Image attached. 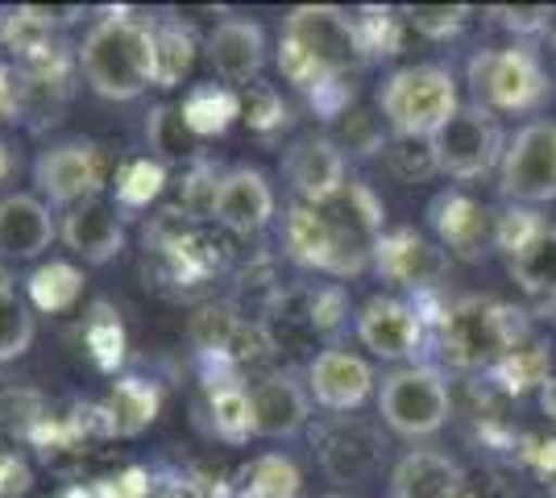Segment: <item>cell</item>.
Returning <instances> with one entry per match:
<instances>
[{"mask_svg": "<svg viewBox=\"0 0 556 498\" xmlns=\"http://www.w3.org/2000/svg\"><path fill=\"white\" fill-rule=\"evenodd\" d=\"M366 63L353 17L332 4H300L282 17L278 72L300 92H320L328 84H345Z\"/></svg>", "mask_w": 556, "mask_h": 498, "instance_id": "cell-1", "label": "cell"}, {"mask_svg": "<svg viewBox=\"0 0 556 498\" xmlns=\"http://www.w3.org/2000/svg\"><path fill=\"white\" fill-rule=\"evenodd\" d=\"M79 72L104 100H138L159 88L154 25L141 17H100L79 42Z\"/></svg>", "mask_w": 556, "mask_h": 498, "instance_id": "cell-2", "label": "cell"}, {"mask_svg": "<svg viewBox=\"0 0 556 498\" xmlns=\"http://www.w3.org/2000/svg\"><path fill=\"white\" fill-rule=\"evenodd\" d=\"M378 113L394 138L437 142L441 129L462 113V88L457 75L441 63H416L399 67L378 88Z\"/></svg>", "mask_w": 556, "mask_h": 498, "instance_id": "cell-3", "label": "cell"}, {"mask_svg": "<svg viewBox=\"0 0 556 498\" xmlns=\"http://www.w3.org/2000/svg\"><path fill=\"white\" fill-rule=\"evenodd\" d=\"M473 104L490 113H535L553 100V79L532 47H490L465 63Z\"/></svg>", "mask_w": 556, "mask_h": 498, "instance_id": "cell-4", "label": "cell"}, {"mask_svg": "<svg viewBox=\"0 0 556 498\" xmlns=\"http://www.w3.org/2000/svg\"><path fill=\"white\" fill-rule=\"evenodd\" d=\"M378 416L394 436L424 440L453 420V391L437 366H399L378 386Z\"/></svg>", "mask_w": 556, "mask_h": 498, "instance_id": "cell-5", "label": "cell"}, {"mask_svg": "<svg viewBox=\"0 0 556 498\" xmlns=\"http://www.w3.org/2000/svg\"><path fill=\"white\" fill-rule=\"evenodd\" d=\"M519 311L482 299H457L441 316V345L462 370H494L503 357L523 345Z\"/></svg>", "mask_w": 556, "mask_h": 498, "instance_id": "cell-6", "label": "cell"}, {"mask_svg": "<svg viewBox=\"0 0 556 498\" xmlns=\"http://www.w3.org/2000/svg\"><path fill=\"white\" fill-rule=\"evenodd\" d=\"M328 229H332V279H353L374 266V250L382 241L387 208L366 183H349L332 204H325Z\"/></svg>", "mask_w": 556, "mask_h": 498, "instance_id": "cell-7", "label": "cell"}, {"mask_svg": "<svg viewBox=\"0 0 556 498\" xmlns=\"http://www.w3.org/2000/svg\"><path fill=\"white\" fill-rule=\"evenodd\" d=\"M507 133H503V120L498 113H490L482 104H462V113L448 120L437 138V163H441V175L457 179V183H473L490 170L503 166V154H507Z\"/></svg>", "mask_w": 556, "mask_h": 498, "instance_id": "cell-8", "label": "cell"}, {"mask_svg": "<svg viewBox=\"0 0 556 498\" xmlns=\"http://www.w3.org/2000/svg\"><path fill=\"white\" fill-rule=\"evenodd\" d=\"M498 188L507 204L535 208L556 200V120H528L507 142Z\"/></svg>", "mask_w": 556, "mask_h": 498, "instance_id": "cell-9", "label": "cell"}, {"mask_svg": "<svg viewBox=\"0 0 556 498\" xmlns=\"http://www.w3.org/2000/svg\"><path fill=\"white\" fill-rule=\"evenodd\" d=\"M104 175H109L104 150L84 138L54 142L34 158V183L54 208H75L84 200H96L104 188Z\"/></svg>", "mask_w": 556, "mask_h": 498, "instance_id": "cell-10", "label": "cell"}, {"mask_svg": "<svg viewBox=\"0 0 556 498\" xmlns=\"http://www.w3.org/2000/svg\"><path fill=\"white\" fill-rule=\"evenodd\" d=\"M357 341L374 357H382V361H407V366H416L419 349L428 345V320L407 299L374 295L357 311Z\"/></svg>", "mask_w": 556, "mask_h": 498, "instance_id": "cell-11", "label": "cell"}, {"mask_svg": "<svg viewBox=\"0 0 556 498\" xmlns=\"http://www.w3.org/2000/svg\"><path fill=\"white\" fill-rule=\"evenodd\" d=\"M208 216L232 233V238H254L275 220V188L257 166H232L225 170L208 195Z\"/></svg>", "mask_w": 556, "mask_h": 498, "instance_id": "cell-12", "label": "cell"}, {"mask_svg": "<svg viewBox=\"0 0 556 498\" xmlns=\"http://www.w3.org/2000/svg\"><path fill=\"white\" fill-rule=\"evenodd\" d=\"M282 175L300 204L325 208L349 188V154L328 133H307L282 154Z\"/></svg>", "mask_w": 556, "mask_h": 498, "instance_id": "cell-13", "label": "cell"}, {"mask_svg": "<svg viewBox=\"0 0 556 498\" xmlns=\"http://www.w3.org/2000/svg\"><path fill=\"white\" fill-rule=\"evenodd\" d=\"M428 225H432L437 245L448 258L482 261L494 250L498 216L490 213L486 204H478L473 195H465L462 188H448L428 204Z\"/></svg>", "mask_w": 556, "mask_h": 498, "instance_id": "cell-14", "label": "cell"}, {"mask_svg": "<svg viewBox=\"0 0 556 498\" xmlns=\"http://www.w3.org/2000/svg\"><path fill=\"white\" fill-rule=\"evenodd\" d=\"M448 266H453V258L416 229H391V233H382L378 250H374V270L387 283L416 291V295L437 291L448 279Z\"/></svg>", "mask_w": 556, "mask_h": 498, "instance_id": "cell-15", "label": "cell"}, {"mask_svg": "<svg viewBox=\"0 0 556 498\" xmlns=\"http://www.w3.org/2000/svg\"><path fill=\"white\" fill-rule=\"evenodd\" d=\"M374 366L362 354H349V349H325V354L312 357L307 366V395L312 404L325 407V411H337V416H349L366 404L374 395Z\"/></svg>", "mask_w": 556, "mask_h": 498, "instance_id": "cell-16", "label": "cell"}, {"mask_svg": "<svg viewBox=\"0 0 556 498\" xmlns=\"http://www.w3.org/2000/svg\"><path fill=\"white\" fill-rule=\"evenodd\" d=\"M387 461L382 432L362 420H337L320 440V470L341 486H362L370 482Z\"/></svg>", "mask_w": 556, "mask_h": 498, "instance_id": "cell-17", "label": "cell"}, {"mask_svg": "<svg viewBox=\"0 0 556 498\" xmlns=\"http://www.w3.org/2000/svg\"><path fill=\"white\" fill-rule=\"evenodd\" d=\"M59 238V225L50 216V204L29 195V191H13L0 200V258L9 261H34L42 258Z\"/></svg>", "mask_w": 556, "mask_h": 498, "instance_id": "cell-18", "label": "cell"}, {"mask_svg": "<svg viewBox=\"0 0 556 498\" xmlns=\"http://www.w3.org/2000/svg\"><path fill=\"white\" fill-rule=\"evenodd\" d=\"M250 404H254V427L266 440H287L300 436L312 420V395L307 382L295 374H266L250 386Z\"/></svg>", "mask_w": 556, "mask_h": 498, "instance_id": "cell-19", "label": "cell"}, {"mask_svg": "<svg viewBox=\"0 0 556 498\" xmlns=\"http://www.w3.org/2000/svg\"><path fill=\"white\" fill-rule=\"evenodd\" d=\"M59 238L67 241V250L75 258H84L88 266H104V261H113L125 250V225H121L116 204L96 195V200H84V204L67 208L63 225H59Z\"/></svg>", "mask_w": 556, "mask_h": 498, "instance_id": "cell-20", "label": "cell"}, {"mask_svg": "<svg viewBox=\"0 0 556 498\" xmlns=\"http://www.w3.org/2000/svg\"><path fill=\"white\" fill-rule=\"evenodd\" d=\"M208 63L225 84L250 88L266 67V29L245 17H229L208 34Z\"/></svg>", "mask_w": 556, "mask_h": 498, "instance_id": "cell-21", "label": "cell"}, {"mask_svg": "<svg viewBox=\"0 0 556 498\" xmlns=\"http://www.w3.org/2000/svg\"><path fill=\"white\" fill-rule=\"evenodd\" d=\"M465 470L441 449H412L394 461L391 498H462Z\"/></svg>", "mask_w": 556, "mask_h": 498, "instance_id": "cell-22", "label": "cell"}, {"mask_svg": "<svg viewBox=\"0 0 556 498\" xmlns=\"http://www.w3.org/2000/svg\"><path fill=\"white\" fill-rule=\"evenodd\" d=\"M282 250L303 270L328 274V266H332V229H328L325 208H312V204L295 200L282 216Z\"/></svg>", "mask_w": 556, "mask_h": 498, "instance_id": "cell-23", "label": "cell"}, {"mask_svg": "<svg viewBox=\"0 0 556 498\" xmlns=\"http://www.w3.org/2000/svg\"><path fill=\"white\" fill-rule=\"evenodd\" d=\"M300 495H303V474L287 452H262V457H254L241 470V482H237V498H300Z\"/></svg>", "mask_w": 556, "mask_h": 498, "instance_id": "cell-24", "label": "cell"}, {"mask_svg": "<svg viewBox=\"0 0 556 498\" xmlns=\"http://www.w3.org/2000/svg\"><path fill=\"white\" fill-rule=\"evenodd\" d=\"M510 279L528 295H556V225H544L519 254L507 258Z\"/></svg>", "mask_w": 556, "mask_h": 498, "instance_id": "cell-25", "label": "cell"}, {"mask_svg": "<svg viewBox=\"0 0 556 498\" xmlns=\"http://www.w3.org/2000/svg\"><path fill=\"white\" fill-rule=\"evenodd\" d=\"M212 427L220 440L229 445H250L257 436L254 427V404H250V391L237 386V382H225L212 391Z\"/></svg>", "mask_w": 556, "mask_h": 498, "instance_id": "cell-26", "label": "cell"}, {"mask_svg": "<svg viewBox=\"0 0 556 498\" xmlns=\"http://www.w3.org/2000/svg\"><path fill=\"white\" fill-rule=\"evenodd\" d=\"M232 117H241V100L232 88H195V92L184 100V120L191 125V133L195 138H204V133H225L232 125Z\"/></svg>", "mask_w": 556, "mask_h": 498, "instance_id": "cell-27", "label": "cell"}, {"mask_svg": "<svg viewBox=\"0 0 556 498\" xmlns=\"http://www.w3.org/2000/svg\"><path fill=\"white\" fill-rule=\"evenodd\" d=\"M154 411H159V395L141 379L116 382L109 395V424L116 436H138L141 427L154 420Z\"/></svg>", "mask_w": 556, "mask_h": 498, "instance_id": "cell-28", "label": "cell"}, {"mask_svg": "<svg viewBox=\"0 0 556 498\" xmlns=\"http://www.w3.org/2000/svg\"><path fill=\"white\" fill-rule=\"evenodd\" d=\"M154 47H159V88H179L195 63V34L184 22L154 25Z\"/></svg>", "mask_w": 556, "mask_h": 498, "instance_id": "cell-29", "label": "cell"}, {"mask_svg": "<svg viewBox=\"0 0 556 498\" xmlns=\"http://www.w3.org/2000/svg\"><path fill=\"white\" fill-rule=\"evenodd\" d=\"M34 345V311L9 283H0V366L17 361Z\"/></svg>", "mask_w": 556, "mask_h": 498, "instance_id": "cell-30", "label": "cell"}, {"mask_svg": "<svg viewBox=\"0 0 556 498\" xmlns=\"http://www.w3.org/2000/svg\"><path fill=\"white\" fill-rule=\"evenodd\" d=\"M490 374L498 379V391H507V395H519L523 386H544L548 382V349L540 341H523Z\"/></svg>", "mask_w": 556, "mask_h": 498, "instance_id": "cell-31", "label": "cell"}, {"mask_svg": "<svg viewBox=\"0 0 556 498\" xmlns=\"http://www.w3.org/2000/svg\"><path fill=\"white\" fill-rule=\"evenodd\" d=\"M469 17H473L469 4H412V9H403L407 29H416L419 38H428V42L457 38Z\"/></svg>", "mask_w": 556, "mask_h": 498, "instance_id": "cell-32", "label": "cell"}, {"mask_svg": "<svg viewBox=\"0 0 556 498\" xmlns=\"http://www.w3.org/2000/svg\"><path fill=\"white\" fill-rule=\"evenodd\" d=\"M403 17H394L391 9H362L357 17H353V29H357V42L366 50V59L370 54H382V59H391L403 50Z\"/></svg>", "mask_w": 556, "mask_h": 498, "instance_id": "cell-33", "label": "cell"}, {"mask_svg": "<svg viewBox=\"0 0 556 498\" xmlns=\"http://www.w3.org/2000/svg\"><path fill=\"white\" fill-rule=\"evenodd\" d=\"M387 166L394 170V179L403 183H424L432 175H441V163H437V145L432 142H416V138H394L387 145Z\"/></svg>", "mask_w": 556, "mask_h": 498, "instance_id": "cell-34", "label": "cell"}, {"mask_svg": "<svg viewBox=\"0 0 556 498\" xmlns=\"http://www.w3.org/2000/svg\"><path fill=\"white\" fill-rule=\"evenodd\" d=\"M332 142L341 145L345 154L353 158H370V154H387V133H382V120L374 117V113H362V108H353L341 117V133L332 138Z\"/></svg>", "mask_w": 556, "mask_h": 498, "instance_id": "cell-35", "label": "cell"}, {"mask_svg": "<svg viewBox=\"0 0 556 498\" xmlns=\"http://www.w3.org/2000/svg\"><path fill=\"white\" fill-rule=\"evenodd\" d=\"M237 100H241V117L250 120V129H257V133H270L278 125H287V104H282L278 88H270V84L257 79L250 88H241Z\"/></svg>", "mask_w": 556, "mask_h": 498, "instance_id": "cell-36", "label": "cell"}, {"mask_svg": "<svg viewBox=\"0 0 556 498\" xmlns=\"http://www.w3.org/2000/svg\"><path fill=\"white\" fill-rule=\"evenodd\" d=\"M146 133H150L154 150L166 154V158H184V154H191V138H195L191 125L184 120V108H170V104H163V108L150 113Z\"/></svg>", "mask_w": 556, "mask_h": 498, "instance_id": "cell-37", "label": "cell"}, {"mask_svg": "<svg viewBox=\"0 0 556 498\" xmlns=\"http://www.w3.org/2000/svg\"><path fill=\"white\" fill-rule=\"evenodd\" d=\"M544 225H548V220L535 213V208L507 204V213H498V225H494V250H503V254L510 258V254H519Z\"/></svg>", "mask_w": 556, "mask_h": 498, "instance_id": "cell-38", "label": "cell"}, {"mask_svg": "<svg viewBox=\"0 0 556 498\" xmlns=\"http://www.w3.org/2000/svg\"><path fill=\"white\" fill-rule=\"evenodd\" d=\"M490 13L507 25L510 34H519V38H535V34H544V29L553 25V17H556L548 4H519V9L498 4V9H490Z\"/></svg>", "mask_w": 556, "mask_h": 498, "instance_id": "cell-39", "label": "cell"}, {"mask_svg": "<svg viewBox=\"0 0 556 498\" xmlns=\"http://www.w3.org/2000/svg\"><path fill=\"white\" fill-rule=\"evenodd\" d=\"M341 316H345V295H341V286L316 291V299H312V329L332 332L341 324Z\"/></svg>", "mask_w": 556, "mask_h": 498, "instance_id": "cell-40", "label": "cell"}, {"mask_svg": "<svg viewBox=\"0 0 556 498\" xmlns=\"http://www.w3.org/2000/svg\"><path fill=\"white\" fill-rule=\"evenodd\" d=\"M125 179H134L138 188L129 191V195H121V200H125V204H141V200H150V195L159 191L163 170H159V166H150V163H134L129 170H125Z\"/></svg>", "mask_w": 556, "mask_h": 498, "instance_id": "cell-41", "label": "cell"}, {"mask_svg": "<svg viewBox=\"0 0 556 498\" xmlns=\"http://www.w3.org/2000/svg\"><path fill=\"white\" fill-rule=\"evenodd\" d=\"M25 490H29V470H25L13 452H0V495L13 498V495H25Z\"/></svg>", "mask_w": 556, "mask_h": 498, "instance_id": "cell-42", "label": "cell"}, {"mask_svg": "<svg viewBox=\"0 0 556 498\" xmlns=\"http://www.w3.org/2000/svg\"><path fill=\"white\" fill-rule=\"evenodd\" d=\"M17 84H13V75H9V67L0 63V120H9L17 108H22V100H17Z\"/></svg>", "mask_w": 556, "mask_h": 498, "instance_id": "cell-43", "label": "cell"}, {"mask_svg": "<svg viewBox=\"0 0 556 498\" xmlns=\"http://www.w3.org/2000/svg\"><path fill=\"white\" fill-rule=\"evenodd\" d=\"M535 470H540V477H544V486L556 495V440L540 445V452H535Z\"/></svg>", "mask_w": 556, "mask_h": 498, "instance_id": "cell-44", "label": "cell"}, {"mask_svg": "<svg viewBox=\"0 0 556 498\" xmlns=\"http://www.w3.org/2000/svg\"><path fill=\"white\" fill-rule=\"evenodd\" d=\"M540 411L556 424V379H548L544 386H540Z\"/></svg>", "mask_w": 556, "mask_h": 498, "instance_id": "cell-45", "label": "cell"}, {"mask_svg": "<svg viewBox=\"0 0 556 498\" xmlns=\"http://www.w3.org/2000/svg\"><path fill=\"white\" fill-rule=\"evenodd\" d=\"M4 170H9V158H4V145H0V179H4Z\"/></svg>", "mask_w": 556, "mask_h": 498, "instance_id": "cell-46", "label": "cell"}, {"mask_svg": "<svg viewBox=\"0 0 556 498\" xmlns=\"http://www.w3.org/2000/svg\"><path fill=\"white\" fill-rule=\"evenodd\" d=\"M325 498H349V495H325Z\"/></svg>", "mask_w": 556, "mask_h": 498, "instance_id": "cell-47", "label": "cell"}, {"mask_svg": "<svg viewBox=\"0 0 556 498\" xmlns=\"http://www.w3.org/2000/svg\"><path fill=\"white\" fill-rule=\"evenodd\" d=\"M462 498H478V495H462Z\"/></svg>", "mask_w": 556, "mask_h": 498, "instance_id": "cell-48", "label": "cell"}]
</instances>
